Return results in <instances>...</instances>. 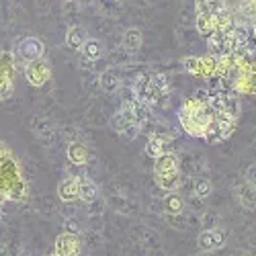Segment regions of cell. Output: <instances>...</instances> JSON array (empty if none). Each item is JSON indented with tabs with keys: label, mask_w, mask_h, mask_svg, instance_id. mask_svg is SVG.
I'll use <instances>...</instances> for the list:
<instances>
[{
	"label": "cell",
	"mask_w": 256,
	"mask_h": 256,
	"mask_svg": "<svg viewBox=\"0 0 256 256\" xmlns=\"http://www.w3.org/2000/svg\"><path fill=\"white\" fill-rule=\"evenodd\" d=\"M216 109L207 102L205 92H199L195 98H186L178 111V121L182 130L193 138H207L213 121H216Z\"/></svg>",
	"instance_id": "1"
},
{
	"label": "cell",
	"mask_w": 256,
	"mask_h": 256,
	"mask_svg": "<svg viewBox=\"0 0 256 256\" xmlns=\"http://www.w3.org/2000/svg\"><path fill=\"white\" fill-rule=\"evenodd\" d=\"M182 66L188 74L201 78H216L218 74V56H190L182 60Z\"/></svg>",
	"instance_id": "2"
},
{
	"label": "cell",
	"mask_w": 256,
	"mask_h": 256,
	"mask_svg": "<svg viewBox=\"0 0 256 256\" xmlns=\"http://www.w3.org/2000/svg\"><path fill=\"white\" fill-rule=\"evenodd\" d=\"M14 92V62L12 54L0 50V100H8Z\"/></svg>",
	"instance_id": "3"
},
{
	"label": "cell",
	"mask_w": 256,
	"mask_h": 256,
	"mask_svg": "<svg viewBox=\"0 0 256 256\" xmlns=\"http://www.w3.org/2000/svg\"><path fill=\"white\" fill-rule=\"evenodd\" d=\"M16 54H18V58L23 60L25 64H33L37 60H44L46 46H44V41L37 39V37H25L16 46Z\"/></svg>",
	"instance_id": "4"
},
{
	"label": "cell",
	"mask_w": 256,
	"mask_h": 256,
	"mask_svg": "<svg viewBox=\"0 0 256 256\" xmlns=\"http://www.w3.org/2000/svg\"><path fill=\"white\" fill-rule=\"evenodd\" d=\"M216 2H197V29L207 39L216 33V14H213Z\"/></svg>",
	"instance_id": "5"
},
{
	"label": "cell",
	"mask_w": 256,
	"mask_h": 256,
	"mask_svg": "<svg viewBox=\"0 0 256 256\" xmlns=\"http://www.w3.org/2000/svg\"><path fill=\"white\" fill-rule=\"evenodd\" d=\"M25 76H27V82L31 84V86L35 88H41L44 84L50 82L52 78V68H50V64L44 60H37L33 64H27V70H25Z\"/></svg>",
	"instance_id": "6"
},
{
	"label": "cell",
	"mask_w": 256,
	"mask_h": 256,
	"mask_svg": "<svg viewBox=\"0 0 256 256\" xmlns=\"http://www.w3.org/2000/svg\"><path fill=\"white\" fill-rule=\"evenodd\" d=\"M113 125H115L117 134L123 136V138H127V140H134L138 136V132H140V123L136 121V117L130 111H127L125 106H121V111L115 115Z\"/></svg>",
	"instance_id": "7"
},
{
	"label": "cell",
	"mask_w": 256,
	"mask_h": 256,
	"mask_svg": "<svg viewBox=\"0 0 256 256\" xmlns=\"http://www.w3.org/2000/svg\"><path fill=\"white\" fill-rule=\"evenodd\" d=\"M56 256H78L80 254V240L74 234L64 232L56 238Z\"/></svg>",
	"instance_id": "8"
},
{
	"label": "cell",
	"mask_w": 256,
	"mask_h": 256,
	"mask_svg": "<svg viewBox=\"0 0 256 256\" xmlns=\"http://www.w3.org/2000/svg\"><path fill=\"white\" fill-rule=\"evenodd\" d=\"M80 176H66L60 186H58V197L64 203H72L76 199H80Z\"/></svg>",
	"instance_id": "9"
},
{
	"label": "cell",
	"mask_w": 256,
	"mask_h": 256,
	"mask_svg": "<svg viewBox=\"0 0 256 256\" xmlns=\"http://www.w3.org/2000/svg\"><path fill=\"white\" fill-rule=\"evenodd\" d=\"M226 242V234L222 230H207L199 236L201 250H216Z\"/></svg>",
	"instance_id": "10"
},
{
	"label": "cell",
	"mask_w": 256,
	"mask_h": 256,
	"mask_svg": "<svg viewBox=\"0 0 256 256\" xmlns=\"http://www.w3.org/2000/svg\"><path fill=\"white\" fill-rule=\"evenodd\" d=\"M176 172H178V158L174 154L166 152L164 156L156 160L154 174H176Z\"/></svg>",
	"instance_id": "11"
},
{
	"label": "cell",
	"mask_w": 256,
	"mask_h": 256,
	"mask_svg": "<svg viewBox=\"0 0 256 256\" xmlns=\"http://www.w3.org/2000/svg\"><path fill=\"white\" fill-rule=\"evenodd\" d=\"M68 158L72 164L76 166H84L88 162V150H86V146L80 144V142H72L68 146Z\"/></svg>",
	"instance_id": "12"
},
{
	"label": "cell",
	"mask_w": 256,
	"mask_h": 256,
	"mask_svg": "<svg viewBox=\"0 0 256 256\" xmlns=\"http://www.w3.org/2000/svg\"><path fill=\"white\" fill-rule=\"evenodd\" d=\"M88 35H86V31H84L82 27H72V29H68V33H66V46L70 48V50H82L84 48V44H86V39Z\"/></svg>",
	"instance_id": "13"
},
{
	"label": "cell",
	"mask_w": 256,
	"mask_h": 256,
	"mask_svg": "<svg viewBox=\"0 0 256 256\" xmlns=\"http://www.w3.org/2000/svg\"><path fill=\"white\" fill-rule=\"evenodd\" d=\"M78 190H80V199L86 201V203L96 197V184L90 176H80V188Z\"/></svg>",
	"instance_id": "14"
},
{
	"label": "cell",
	"mask_w": 256,
	"mask_h": 256,
	"mask_svg": "<svg viewBox=\"0 0 256 256\" xmlns=\"http://www.w3.org/2000/svg\"><path fill=\"white\" fill-rule=\"evenodd\" d=\"M156 182L160 188L164 190H170V193H174L176 186L180 184V174H156Z\"/></svg>",
	"instance_id": "15"
},
{
	"label": "cell",
	"mask_w": 256,
	"mask_h": 256,
	"mask_svg": "<svg viewBox=\"0 0 256 256\" xmlns=\"http://www.w3.org/2000/svg\"><path fill=\"white\" fill-rule=\"evenodd\" d=\"M166 144L160 140V138H156V136H152L150 140H148V144H146V152H148V156H152L154 160H158L160 156H164L166 154Z\"/></svg>",
	"instance_id": "16"
},
{
	"label": "cell",
	"mask_w": 256,
	"mask_h": 256,
	"mask_svg": "<svg viewBox=\"0 0 256 256\" xmlns=\"http://www.w3.org/2000/svg\"><path fill=\"white\" fill-rule=\"evenodd\" d=\"M184 203H182V197L176 195V193H170L166 199H164V209L168 216H178V213L182 211Z\"/></svg>",
	"instance_id": "17"
},
{
	"label": "cell",
	"mask_w": 256,
	"mask_h": 256,
	"mask_svg": "<svg viewBox=\"0 0 256 256\" xmlns=\"http://www.w3.org/2000/svg\"><path fill=\"white\" fill-rule=\"evenodd\" d=\"M82 54H84L86 60H98L100 54H102V44L98 39H88L86 44H84V48H82Z\"/></svg>",
	"instance_id": "18"
},
{
	"label": "cell",
	"mask_w": 256,
	"mask_h": 256,
	"mask_svg": "<svg viewBox=\"0 0 256 256\" xmlns=\"http://www.w3.org/2000/svg\"><path fill=\"white\" fill-rule=\"evenodd\" d=\"M123 46L127 50H132V52L140 50L142 48V33L138 29H127L125 31V37H123Z\"/></svg>",
	"instance_id": "19"
},
{
	"label": "cell",
	"mask_w": 256,
	"mask_h": 256,
	"mask_svg": "<svg viewBox=\"0 0 256 256\" xmlns=\"http://www.w3.org/2000/svg\"><path fill=\"white\" fill-rule=\"evenodd\" d=\"M100 84H102L104 90H115L119 86V80H117V76L113 72H109V74H102L100 76Z\"/></svg>",
	"instance_id": "20"
},
{
	"label": "cell",
	"mask_w": 256,
	"mask_h": 256,
	"mask_svg": "<svg viewBox=\"0 0 256 256\" xmlns=\"http://www.w3.org/2000/svg\"><path fill=\"white\" fill-rule=\"evenodd\" d=\"M209 190H211V182H209V180H199V182H197V195H199V197L209 195Z\"/></svg>",
	"instance_id": "21"
},
{
	"label": "cell",
	"mask_w": 256,
	"mask_h": 256,
	"mask_svg": "<svg viewBox=\"0 0 256 256\" xmlns=\"http://www.w3.org/2000/svg\"><path fill=\"white\" fill-rule=\"evenodd\" d=\"M8 158H12V156H10V152H8V148H6L2 142H0V164L6 162Z\"/></svg>",
	"instance_id": "22"
},
{
	"label": "cell",
	"mask_w": 256,
	"mask_h": 256,
	"mask_svg": "<svg viewBox=\"0 0 256 256\" xmlns=\"http://www.w3.org/2000/svg\"><path fill=\"white\" fill-rule=\"evenodd\" d=\"M18 256H33V254H31V252H20Z\"/></svg>",
	"instance_id": "23"
},
{
	"label": "cell",
	"mask_w": 256,
	"mask_h": 256,
	"mask_svg": "<svg viewBox=\"0 0 256 256\" xmlns=\"http://www.w3.org/2000/svg\"><path fill=\"white\" fill-rule=\"evenodd\" d=\"M48 256H56V254H48Z\"/></svg>",
	"instance_id": "24"
}]
</instances>
